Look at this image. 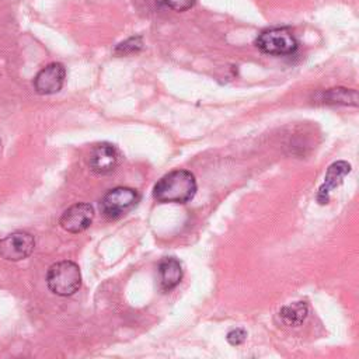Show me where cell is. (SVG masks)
I'll list each match as a JSON object with an SVG mask.
<instances>
[{
  "mask_svg": "<svg viewBox=\"0 0 359 359\" xmlns=\"http://www.w3.org/2000/svg\"><path fill=\"white\" fill-rule=\"evenodd\" d=\"M196 189V180L191 171L174 170L156 182L153 196L161 203H187L195 196Z\"/></svg>",
  "mask_w": 359,
  "mask_h": 359,
  "instance_id": "6da1fadb",
  "label": "cell"
},
{
  "mask_svg": "<svg viewBox=\"0 0 359 359\" xmlns=\"http://www.w3.org/2000/svg\"><path fill=\"white\" fill-rule=\"evenodd\" d=\"M46 285L49 290L57 296H72L81 286V272L73 261H59L48 269Z\"/></svg>",
  "mask_w": 359,
  "mask_h": 359,
  "instance_id": "7a4b0ae2",
  "label": "cell"
},
{
  "mask_svg": "<svg viewBox=\"0 0 359 359\" xmlns=\"http://www.w3.org/2000/svg\"><path fill=\"white\" fill-rule=\"evenodd\" d=\"M254 43L261 52L273 56H289L293 55L299 48L294 34L286 27L264 29L261 34H258Z\"/></svg>",
  "mask_w": 359,
  "mask_h": 359,
  "instance_id": "3957f363",
  "label": "cell"
},
{
  "mask_svg": "<svg viewBox=\"0 0 359 359\" xmlns=\"http://www.w3.org/2000/svg\"><path fill=\"white\" fill-rule=\"evenodd\" d=\"M140 196L136 189L128 187H116L109 189L100 202L101 213L109 219H116L132 210Z\"/></svg>",
  "mask_w": 359,
  "mask_h": 359,
  "instance_id": "277c9868",
  "label": "cell"
},
{
  "mask_svg": "<svg viewBox=\"0 0 359 359\" xmlns=\"http://www.w3.org/2000/svg\"><path fill=\"white\" fill-rule=\"evenodd\" d=\"M35 248V238L28 231H14L0 240V255L7 261L28 258Z\"/></svg>",
  "mask_w": 359,
  "mask_h": 359,
  "instance_id": "5b68a950",
  "label": "cell"
},
{
  "mask_svg": "<svg viewBox=\"0 0 359 359\" xmlns=\"http://www.w3.org/2000/svg\"><path fill=\"white\" fill-rule=\"evenodd\" d=\"M66 69L62 63L53 62L42 67L34 77V88L41 95L59 93L65 84Z\"/></svg>",
  "mask_w": 359,
  "mask_h": 359,
  "instance_id": "8992f818",
  "label": "cell"
},
{
  "mask_svg": "<svg viewBox=\"0 0 359 359\" xmlns=\"http://www.w3.org/2000/svg\"><path fill=\"white\" fill-rule=\"evenodd\" d=\"M94 219V208L90 203H74L67 208L60 216V226L63 230L77 234L90 227Z\"/></svg>",
  "mask_w": 359,
  "mask_h": 359,
  "instance_id": "52a82bcc",
  "label": "cell"
},
{
  "mask_svg": "<svg viewBox=\"0 0 359 359\" xmlns=\"http://www.w3.org/2000/svg\"><path fill=\"white\" fill-rule=\"evenodd\" d=\"M119 163V151L111 143H98L93 147L88 157L90 168L100 175L112 172Z\"/></svg>",
  "mask_w": 359,
  "mask_h": 359,
  "instance_id": "ba28073f",
  "label": "cell"
},
{
  "mask_svg": "<svg viewBox=\"0 0 359 359\" xmlns=\"http://www.w3.org/2000/svg\"><path fill=\"white\" fill-rule=\"evenodd\" d=\"M351 172V164L348 161L339 160L332 163L324 177L323 184L317 191V202L320 205H325L330 201V194L342 184L344 178Z\"/></svg>",
  "mask_w": 359,
  "mask_h": 359,
  "instance_id": "9c48e42d",
  "label": "cell"
},
{
  "mask_svg": "<svg viewBox=\"0 0 359 359\" xmlns=\"http://www.w3.org/2000/svg\"><path fill=\"white\" fill-rule=\"evenodd\" d=\"M158 283L163 292H170L177 287L182 279V266L175 257H164L157 266Z\"/></svg>",
  "mask_w": 359,
  "mask_h": 359,
  "instance_id": "30bf717a",
  "label": "cell"
},
{
  "mask_svg": "<svg viewBox=\"0 0 359 359\" xmlns=\"http://www.w3.org/2000/svg\"><path fill=\"white\" fill-rule=\"evenodd\" d=\"M307 316H309V306L306 302H302V300L283 306L278 313L279 321L287 327L302 325L307 318Z\"/></svg>",
  "mask_w": 359,
  "mask_h": 359,
  "instance_id": "8fae6325",
  "label": "cell"
},
{
  "mask_svg": "<svg viewBox=\"0 0 359 359\" xmlns=\"http://www.w3.org/2000/svg\"><path fill=\"white\" fill-rule=\"evenodd\" d=\"M323 101L327 104H341V105H358V93L352 88H330L323 94Z\"/></svg>",
  "mask_w": 359,
  "mask_h": 359,
  "instance_id": "7c38bea8",
  "label": "cell"
},
{
  "mask_svg": "<svg viewBox=\"0 0 359 359\" xmlns=\"http://www.w3.org/2000/svg\"><path fill=\"white\" fill-rule=\"evenodd\" d=\"M143 48V41L142 36H130L126 41L121 42L116 48H115V53L119 56H125V55H130V53H136Z\"/></svg>",
  "mask_w": 359,
  "mask_h": 359,
  "instance_id": "4fadbf2b",
  "label": "cell"
},
{
  "mask_svg": "<svg viewBox=\"0 0 359 359\" xmlns=\"http://www.w3.org/2000/svg\"><path fill=\"white\" fill-rule=\"evenodd\" d=\"M226 339L230 345L233 346H238L241 345L245 339H247V331L241 327H237V328H231L227 335H226Z\"/></svg>",
  "mask_w": 359,
  "mask_h": 359,
  "instance_id": "5bb4252c",
  "label": "cell"
},
{
  "mask_svg": "<svg viewBox=\"0 0 359 359\" xmlns=\"http://www.w3.org/2000/svg\"><path fill=\"white\" fill-rule=\"evenodd\" d=\"M164 3L174 11H187L194 7L195 0H164Z\"/></svg>",
  "mask_w": 359,
  "mask_h": 359,
  "instance_id": "9a60e30c",
  "label": "cell"
}]
</instances>
